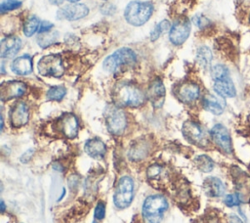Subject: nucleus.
I'll return each instance as SVG.
<instances>
[{
	"label": "nucleus",
	"instance_id": "35",
	"mask_svg": "<svg viewBox=\"0 0 250 223\" xmlns=\"http://www.w3.org/2000/svg\"><path fill=\"white\" fill-rule=\"evenodd\" d=\"M105 215V207L104 202H99L96 207H95V211H94V217L97 220H102Z\"/></svg>",
	"mask_w": 250,
	"mask_h": 223
},
{
	"label": "nucleus",
	"instance_id": "36",
	"mask_svg": "<svg viewBox=\"0 0 250 223\" xmlns=\"http://www.w3.org/2000/svg\"><path fill=\"white\" fill-rule=\"evenodd\" d=\"M53 26H54V24L51 23L50 22H41L38 31H39V33L47 32V31H50Z\"/></svg>",
	"mask_w": 250,
	"mask_h": 223
},
{
	"label": "nucleus",
	"instance_id": "10",
	"mask_svg": "<svg viewBox=\"0 0 250 223\" xmlns=\"http://www.w3.org/2000/svg\"><path fill=\"white\" fill-rule=\"evenodd\" d=\"M55 127L64 137L68 139H73L78 134L79 123L77 117L74 114L67 112L57 119Z\"/></svg>",
	"mask_w": 250,
	"mask_h": 223
},
{
	"label": "nucleus",
	"instance_id": "21",
	"mask_svg": "<svg viewBox=\"0 0 250 223\" xmlns=\"http://www.w3.org/2000/svg\"><path fill=\"white\" fill-rule=\"evenodd\" d=\"M203 190L208 197L218 198L224 195L225 186L217 177H208L203 182Z\"/></svg>",
	"mask_w": 250,
	"mask_h": 223
},
{
	"label": "nucleus",
	"instance_id": "18",
	"mask_svg": "<svg viewBox=\"0 0 250 223\" xmlns=\"http://www.w3.org/2000/svg\"><path fill=\"white\" fill-rule=\"evenodd\" d=\"M213 88L215 92L223 98H232L236 95L234 84L229 76L214 80Z\"/></svg>",
	"mask_w": 250,
	"mask_h": 223
},
{
	"label": "nucleus",
	"instance_id": "19",
	"mask_svg": "<svg viewBox=\"0 0 250 223\" xmlns=\"http://www.w3.org/2000/svg\"><path fill=\"white\" fill-rule=\"evenodd\" d=\"M203 108L209 112L219 115L224 112L225 101L221 96H215L212 94H206L202 100Z\"/></svg>",
	"mask_w": 250,
	"mask_h": 223
},
{
	"label": "nucleus",
	"instance_id": "17",
	"mask_svg": "<svg viewBox=\"0 0 250 223\" xmlns=\"http://www.w3.org/2000/svg\"><path fill=\"white\" fill-rule=\"evenodd\" d=\"M1 58L9 59L14 57L21 47V40L18 36H8L1 41Z\"/></svg>",
	"mask_w": 250,
	"mask_h": 223
},
{
	"label": "nucleus",
	"instance_id": "31",
	"mask_svg": "<svg viewBox=\"0 0 250 223\" xmlns=\"http://www.w3.org/2000/svg\"><path fill=\"white\" fill-rule=\"evenodd\" d=\"M21 6V1H18V0H7V1H4V2L1 3L0 9H1V12L4 13V12H8V11H12V10L18 9Z\"/></svg>",
	"mask_w": 250,
	"mask_h": 223
},
{
	"label": "nucleus",
	"instance_id": "20",
	"mask_svg": "<svg viewBox=\"0 0 250 223\" xmlns=\"http://www.w3.org/2000/svg\"><path fill=\"white\" fill-rule=\"evenodd\" d=\"M11 68L18 75H27L32 71V58L27 54L20 56L13 61Z\"/></svg>",
	"mask_w": 250,
	"mask_h": 223
},
{
	"label": "nucleus",
	"instance_id": "33",
	"mask_svg": "<svg viewBox=\"0 0 250 223\" xmlns=\"http://www.w3.org/2000/svg\"><path fill=\"white\" fill-rule=\"evenodd\" d=\"M192 22H194V24L197 26V27H199V28H205L207 25H209V23H210V21L206 18V17H204V16H202V15H196V16H194L193 17V19H192Z\"/></svg>",
	"mask_w": 250,
	"mask_h": 223
},
{
	"label": "nucleus",
	"instance_id": "40",
	"mask_svg": "<svg viewBox=\"0 0 250 223\" xmlns=\"http://www.w3.org/2000/svg\"><path fill=\"white\" fill-rule=\"evenodd\" d=\"M51 2L53 4H61L62 2V0H51Z\"/></svg>",
	"mask_w": 250,
	"mask_h": 223
},
{
	"label": "nucleus",
	"instance_id": "8",
	"mask_svg": "<svg viewBox=\"0 0 250 223\" xmlns=\"http://www.w3.org/2000/svg\"><path fill=\"white\" fill-rule=\"evenodd\" d=\"M183 135L185 138L199 147H205L208 145V138L203 130V128L196 122L188 120L184 123L182 128Z\"/></svg>",
	"mask_w": 250,
	"mask_h": 223
},
{
	"label": "nucleus",
	"instance_id": "12",
	"mask_svg": "<svg viewBox=\"0 0 250 223\" xmlns=\"http://www.w3.org/2000/svg\"><path fill=\"white\" fill-rule=\"evenodd\" d=\"M89 14V9L81 3H71L61 8L57 13V18L60 20L77 21Z\"/></svg>",
	"mask_w": 250,
	"mask_h": 223
},
{
	"label": "nucleus",
	"instance_id": "23",
	"mask_svg": "<svg viewBox=\"0 0 250 223\" xmlns=\"http://www.w3.org/2000/svg\"><path fill=\"white\" fill-rule=\"evenodd\" d=\"M212 58V52L207 46H201L197 49L196 61L203 68H208L210 67Z\"/></svg>",
	"mask_w": 250,
	"mask_h": 223
},
{
	"label": "nucleus",
	"instance_id": "30",
	"mask_svg": "<svg viewBox=\"0 0 250 223\" xmlns=\"http://www.w3.org/2000/svg\"><path fill=\"white\" fill-rule=\"evenodd\" d=\"M211 76L213 80H217L226 76H229V69L223 65H216L211 68Z\"/></svg>",
	"mask_w": 250,
	"mask_h": 223
},
{
	"label": "nucleus",
	"instance_id": "42",
	"mask_svg": "<svg viewBox=\"0 0 250 223\" xmlns=\"http://www.w3.org/2000/svg\"><path fill=\"white\" fill-rule=\"evenodd\" d=\"M93 223H97V222H96V221H95V222H93Z\"/></svg>",
	"mask_w": 250,
	"mask_h": 223
},
{
	"label": "nucleus",
	"instance_id": "43",
	"mask_svg": "<svg viewBox=\"0 0 250 223\" xmlns=\"http://www.w3.org/2000/svg\"><path fill=\"white\" fill-rule=\"evenodd\" d=\"M104 1H106V0H104Z\"/></svg>",
	"mask_w": 250,
	"mask_h": 223
},
{
	"label": "nucleus",
	"instance_id": "2",
	"mask_svg": "<svg viewBox=\"0 0 250 223\" xmlns=\"http://www.w3.org/2000/svg\"><path fill=\"white\" fill-rule=\"evenodd\" d=\"M153 13V5L148 1H131L125 8L124 18L132 25L140 26L145 24Z\"/></svg>",
	"mask_w": 250,
	"mask_h": 223
},
{
	"label": "nucleus",
	"instance_id": "29",
	"mask_svg": "<svg viewBox=\"0 0 250 223\" xmlns=\"http://www.w3.org/2000/svg\"><path fill=\"white\" fill-rule=\"evenodd\" d=\"M170 28V22L167 20L161 21L158 24H156L154 26V28L151 30L150 32V39L151 41H154L156 39H158V37L165 32L166 30H168Z\"/></svg>",
	"mask_w": 250,
	"mask_h": 223
},
{
	"label": "nucleus",
	"instance_id": "16",
	"mask_svg": "<svg viewBox=\"0 0 250 223\" xmlns=\"http://www.w3.org/2000/svg\"><path fill=\"white\" fill-rule=\"evenodd\" d=\"M147 97L154 108H161L165 100V86L159 78H155L148 87Z\"/></svg>",
	"mask_w": 250,
	"mask_h": 223
},
{
	"label": "nucleus",
	"instance_id": "41",
	"mask_svg": "<svg viewBox=\"0 0 250 223\" xmlns=\"http://www.w3.org/2000/svg\"><path fill=\"white\" fill-rule=\"evenodd\" d=\"M67 1L70 3H78L80 0H67Z\"/></svg>",
	"mask_w": 250,
	"mask_h": 223
},
{
	"label": "nucleus",
	"instance_id": "22",
	"mask_svg": "<svg viewBox=\"0 0 250 223\" xmlns=\"http://www.w3.org/2000/svg\"><path fill=\"white\" fill-rule=\"evenodd\" d=\"M84 149H85V152L87 153V155H89L90 156L95 157V158L103 157L106 152L104 143L98 138L89 139L85 143Z\"/></svg>",
	"mask_w": 250,
	"mask_h": 223
},
{
	"label": "nucleus",
	"instance_id": "39",
	"mask_svg": "<svg viewBox=\"0 0 250 223\" xmlns=\"http://www.w3.org/2000/svg\"><path fill=\"white\" fill-rule=\"evenodd\" d=\"M1 211L4 212L5 211V203L3 201H1Z\"/></svg>",
	"mask_w": 250,
	"mask_h": 223
},
{
	"label": "nucleus",
	"instance_id": "27",
	"mask_svg": "<svg viewBox=\"0 0 250 223\" xmlns=\"http://www.w3.org/2000/svg\"><path fill=\"white\" fill-rule=\"evenodd\" d=\"M146 154H147V147H146V144L141 142V143L135 145L134 147H132L129 156H130L131 159L140 160V159H142L143 157H145Z\"/></svg>",
	"mask_w": 250,
	"mask_h": 223
},
{
	"label": "nucleus",
	"instance_id": "32",
	"mask_svg": "<svg viewBox=\"0 0 250 223\" xmlns=\"http://www.w3.org/2000/svg\"><path fill=\"white\" fill-rule=\"evenodd\" d=\"M224 202L227 206L232 207V206L239 205L241 202V200H240V197L238 194H229L225 198Z\"/></svg>",
	"mask_w": 250,
	"mask_h": 223
},
{
	"label": "nucleus",
	"instance_id": "4",
	"mask_svg": "<svg viewBox=\"0 0 250 223\" xmlns=\"http://www.w3.org/2000/svg\"><path fill=\"white\" fill-rule=\"evenodd\" d=\"M137 61L135 52L130 48H120L104 61L103 67L108 72H116L123 67L133 66Z\"/></svg>",
	"mask_w": 250,
	"mask_h": 223
},
{
	"label": "nucleus",
	"instance_id": "25",
	"mask_svg": "<svg viewBox=\"0 0 250 223\" xmlns=\"http://www.w3.org/2000/svg\"><path fill=\"white\" fill-rule=\"evenodd\" d=\"M40 20L36 16H30L28 17L24 23H23V33L25 36L30 37L32 36L36 31L39 30L40 27Z\"/></svg>",
	"mask_w": 250,
	"mask_h": 223
},
{
	"label": "nucleus",
	"instance_id": "34",
	"mask_svg": "<svg viewBox=\"0 0 250 223\" xmlns=\"http://www.w3.org/2000/svg\"><path fill=\"white\" fill-rule=\"evenodd\" d=\"M162 171V167L158 164H152L150 165L148 168H147V171H146V174H147V177L148 178H156L157 176L160 175Z\"/></svg>",
	"mask_w": 250,
	"mask_h": 223
},
{
	"label": "nucleus",
	"instance_id": "26",
	"mask_svg": "<svg viewBox=\"0 0 250 223\" xmlns=\"http://www.w3.org/2000/svg\"><path fill=\"white\" fill-rule=\"evenodd\" d=\"M196 167L202 172H210L214 168V161L206 155H200L194 159Z\"/></svg>",
	"mask_w": 250,
	"mask_h": 223
},
{
	"label": "nucleus",
	"instance_id": "15",
	"mask_svg": "<svg viewBox=\"0 0 250 223\" xmlns=\"http://www.w3.org/2000/svg\"><path fill=\"white\" fill-rule=\"evenodd\" d=\"M176 95L181 102L185 104H190L199 98L200 89L199 86L193 82H185L179 85L176 91Z\"/></svg>",
	"mask_w": 250,
	"mask_h": 223
},
{
	"label": "nucleus",
	"instance_id": "28",
	"mask_svg": "<svg viewBox=\"0 0 250 223\" xmlns=\"http://www.w3.org/2000/svg\"><path fill=\"white\" fill-rule=\"evenodd\" d=\"M66 94V89L63 86H53L46 94V97L50 101H61Z\"/></svg>",
	"mask_w": 250,
	"mask_h": 223
},
{
	"label": "nucleus",
	"instance_id": "38",
	"mask_svg": "<svg viewBox=\"0 0 250 223\" xmlns=\"http://www.w3.org/2000/svg\"><path fill=\"white\" fill-rule=\"evenodd\" d=\"M229 222L230 223H243V221L238 216H236L234 214H231L229 216Z\"/></svg>",
	"mask_w": 250,
	"mask_h": 223
},
{
	"label": "nucleus",
	"instance_id": "6",
	"mask_svg": "<svg viewBox=\"0 0 250 223\" xmlns=\"http://www.w3.org/2000/svg\"><path fill=\"white\" fill-rule=\"evenodd\" d=\"M134 197V181L129 176H123L119 179L114 195V205L120 209L130 205Z\"/></svg>",
	"mask_w": 250,
	"mask_h": 223
},
{
	"label": "nucleus",
	"instance_id": "5",
	"mask_svg": "<svg viewBox=\"0 0 250 223\" xmlns=\"http://www.w3.org/2000/svg\"><path fill=\"white\" fill-rule=\"evenodd\" d=\"M104 118L107 130L113 135H121L127 126V117L124 111L113 105L104 111Z\"/></svg>",
	"mask_w": 250,
	"mask_h": 223
},
{
	"label": "nucleus",
	"instance_id": "13",
	"mask_svg": "<svg viewBox=\"0 0 250 223\" xmlns=\"http://www.w3.org/2000/svg\"><path fill=\"white\" fill-rule=\"evenodd\" d=\"M26 91V85L21 81H7L0 86V98L3 102L22 96Z\"/></svg>",
	"mask_w": 250,
	"mask_h": 223
},
{
	"label": "nucleus",
	"instance_id": "11",
	"mask_svg": "<svg viewBox=\"0 0 250 223\" xmlns=\"http://www.w3.org/2000/svg\"><path fill=\"white\" fill-rule=\"evenodd\" d=\"M211 139L214 144L224 153H231V139L229 130L223 124H216L210 131Z\"/></svg>",
	"mask_w": 250,
	"mask_h": 223
},
{
	"label": "nucleus",
	"instance_id": "24",
	"mask_svg": "<svg viewBox=\"0 0 250 223\" xmlns=\"http://www.w3.org/2000/svg\"><path fill=\"white\" fill-rule=\"evenodd\" d=\"M59 38V32L55 30H50L47 32L40 33L37 38V43L41 48H47L57 42Z\"/></svg>",
	"mask_w": 250,
	"mask_h": 223
},
{
	"label": "nucleus",
	"instance_id": "1",
	"mask_svg": "<svg viewBox=\"0 0 250 223\" xmlns=\"http://www.w3.org/2000/svg\"><path fill=\"white\" fill-rule=\"evenodd\" d=\"M112 100L119 108H138L145 103L144 92L131 82H119L112 90Z\"/></svg>",
	"mask_w": 250,
	"mask_h": 223
},
{
	"label": "nucleus",
	"instance_id": "37",
	"mask_svg": "<svg viewBox=\"0 0 250 223\" xmlns=\"http://www.w3.org/2000/svg\"><path fill=\"white\" fill-rule=\"evenodd\" d=\"M32 155H33V150H31V149L27 150V151H26L25 153H23L22 156H21V162H24V163H25V162H28V161L30 160Z\"/></svg>",
	"mask_w": 250,
	"mask_h": 223
},
{
	"label": "nucleus",
	"instance_id": "14",
	"mask_svg": "<svg viewBox=\"0 0 250 223\" xmlns=\"http://www.w3.org/2000/svg\"><path fill=\"white\" fill-rule=\"evenodd\" d=\"M29 119V110L23 101L17 102L10 112V121L13 127L20 128L25 125Z\"/></svg>",
	"mask_w": 250,
	"mask_h": 223
},
{
	"label": "nucleus",
	"instance_id": "3",
	"mask_svg": "<svg viewBox=\"0 0 250 223\" xmlns=\"http://www.w3.org/2000/svg\"><path fill=\"white\" fill-rule=\"evenodd\" d=\"M167 208L168 202L163 196H149L143 205V218L145 223H160Z\"/></svg>",
	"mask_w": 250,
	"mask_h": 223
},
{
	"label": "nucleus",
	"instance_id": "7",
	"mask_svg": "<svg viewBox=\"0 0 250 223\" xmlns=\"http://www.w3.org/2000/svg\"><path fill=\"white\" fill-rule=\"evenodd\" d=\"M37 69L42 76L56 78L61 77L64 72L62 58L57 54H49L42 57L37 64Z\"/></svg>",
	"mask_w": 250,
	"mask_h": 223
},
{
	"label": "nucleus",
	"instance_id": "9",
	"mask_svg": "<svg viewBox=\"0 0 250 223\" xmlns=\"http://www.w3.org/2000/svg\"><path fill=\"white\" fill-rule=\"evenodd\" d=\"M190 22L188 18L178 19L170 28L169 39L170 42L176 46L182 45L189 36L190 33Z\"/></svg>",
	"mask_w": 250,
	"mask_h": 223
}]
</instances>
